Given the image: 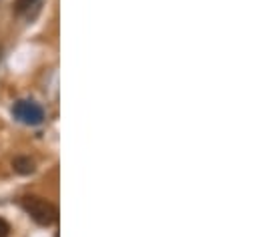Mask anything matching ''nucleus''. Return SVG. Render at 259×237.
I'll return each mask as SVG.
<instances>
[{"instance_id":"f257e3e1","label":"nucleus","mask_w":259,"mask_h":237,"mask_svg":"<svg viewBox=\"0 0 259 237\" xmlns=\"http://www.w3.org/2000/svg\"><path fill=\"white\" fill-rule=\"evenodd\" d=\"M22 209H24L38 225H45V227L53 225V223L59 219L57 207H55L51 201H47V199H42V197H36V195H26V197H22Z\"/></svg>"},{"instance_id":"20e7f679","label":"nucleus","mask_w":259,"mask_h":237,"mask_svg":"<svg viewBox=\"0 0 259 237\" xmlns=\"http://www.w3.org/2000/svg\"><path fill=\"white\" fill-rule=\"evenodd\" d=\"M34 4H36V0H16L14 10H16L18 14H22V12H26L30 6H34Z\"/></svg>"},{"instance_id":"7ed1b4c3","label":"nucleus","mask_w":259,"mask_h":237,"mask_svg":"<svg viewBox=\"0 0 259 237\" xmlns=\"http://www.w3.org/2000/svg\"><path fill=\"white\" fill-rule=\"evenodd\" d=\"M12 167H14V171L20 173V175H30V173L34 171V161H32L30 157H16V159L12 161Z\"/></svg>"},{"instance_id":"39448f33","label":"nucleus","mask_w":259,"mask_h":237,"mask_svg":"<svg viewBox=\"0 0 259 237\" xmlns=\"http://www.w3.org/2000/svg\"><path fill=\"white\" fill-rule=\"evenodd\" d=\"M8 233H10V225L6 223V219L0 217V237H6Z\"/></svg>"},{"instance_id":"f03ea898","label":"nucleus","mask_w":259,"mask_h":237,"mask_svg":"<svg viewBox=\"0 0 259 237\" xmlns=\"http://www.w3.org/2000/svg\"><path fill=\"white\" fill-rule=\"evenodd\" d=\"M12 117L16 121H20L22 125H28V127H36L45 121V111L38 103L34 101H28V99H20L12 105Z\"/></svg>"}]
</instances>
